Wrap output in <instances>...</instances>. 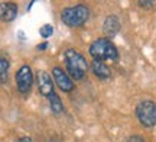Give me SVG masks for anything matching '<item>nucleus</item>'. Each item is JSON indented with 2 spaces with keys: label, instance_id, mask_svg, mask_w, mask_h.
<instances>
[{
  "label": "nucleus",
  "instance_id": "f257e3e1",
  "mask_svg": "<svg viewBox=\"0 0 156 142\" xmlns=\"http://www.w3.org/2000/svg\"><path fill=\"white\" fill-rule=\"evenodd\" d=\"M90 54L93 60L95 61H117L119 58V51L117 48L113 45V42H110L106 38L94 41L91 46H90Z\"/></svg>",
  "mask_w": 156,
  "mask_h": 142
},
{
  "label": "nucleus",
  "instance_id": "f03ea898",
  "mask_svg": "<svg viewBox=\"0 0 156 142\" xmlns=\"http://www.w3.org/2000/svg\"><path fill=\"white\" fill-rule=\"evenodd\" d=\"M65 63H67V70L69 78L74 80H83L85 75V71L88 68L85 58L75 49H68L65 52Z\"/></svg>",
  "mask_w": 156,
  "mask_h": 142
},
{
  "label": "nucleus",
  "instance_id": "7ed1b4c3",
  "mask_svg": "<svg viewBox=\"0 0 156 142\" xmlns=\"http://www.w3.org/2000/svg\"><path fill=\"white\" fill-rule=\"evenodd\" d=\"M88 17H90V12L84 5L67 7V9H64L61 12L62 22L68 25V26H81L83 23L87 22Z\"/></svg>",
  "mask_w": 156,
  "mask_h": 142
},
{
  "label": "nucleus",
  "instance_id": "20e7f679",
  "mask_svg": "<svg viewBox=\"0 0 156 142\" xmlns=\"http://www.w3.org/2000/svg\"><path fill=\"white\" fill-rule=\"evenodd\" d=\"M136 116L145 128L156 125V103L152 100H143L136 106Z\"/></svg>",
  "mask_w": 156,
  "mask_h": 142
},
{
  "label": "nucleus",
  "instance_id": "39448f33",
  "mask_svg": "<svg viewBox=\"0 0 156 142\" xmlns=\"http://www.w3.org/2000/svg\"><path fill=\"white\" fill-rule=\"evenodd\" d=\"M34 83V74L29 65H22L16 73V84L20 93H28Z\"/></svg>",
  "mask_w": 156,
  "mask_h": 142
},
{
  "label": "nucleus",
  "instance_id": "423d86ee",
  "mask_svg": "<svg viewBox=\"0 0 156 142\" xmlns=\"http://www.w3.org/2000/svg\"><path fill=\"white\" fill-rule=\"evenodd\" d=\"M52 75L55 78V83L56 86L61 89L62 91H73L74 90V83L71 81L69 75L67 73H64L61 68H54L52 70Z\"/></svg>",
  "mask_w": 156,
  "mask_h": 142
},
{
  "label": "nucleus",
  "instance_id": "0eeeda50",
  "mask_svg": "<svg viewBox=\"0 0 156 142\" xmlns=\"http://www.w3.org/2000/svg\"><path fill=\"white\" fill-rule=\"evenodd\" d=\"M38 86H39V91L41 94L49 97L54 93V86H52V80L48 75V73L45 71H39L38 73Z\"/></svg>",
  "mask_w": 156,
  "mask_h": 142
},
{
  "label": "nucleus",
  "instance_id": "6e6552de",
  "mask_svg": "<svg viewBox=\"0 0 156 142\" xmlns=\"http://www.w3.org/2000/svg\"><path fill=\"white\" fill-rule=\"evenodd\" d=\"M17 15V7L15 3L3 2L0 3V20L3 22H12Z\"/></svg>",
  "mask_w": 156,
  "mask_h": 142
},
{
  "label": "nucleus",
  "instance_id": "1a4fd4ad",
  "mask_svg": "<svg viewBox=\"0 0 156 142\" xmlns=\"http://www.w3.org/2000/svg\"><path fill=\"white\" fill-rule=\"evenodd\" d=\"M103 29H104L107 36H110V38L116 36L120 31V22H119L117 16H107L104 20V25H103Z\"/></svg>",
  "mask_w": 156,
  "mask_h": 142
},
{
  "label": "nucleus",
  "instance_id": "9d476101",
  "mask_svg": "<svg viewBox=\"0 0 156 142\" xmlns=\"http://www.w3.org/2000/svg\"><path fill=\"white\" fill-rule=\"evenodd\" d=\"M91 70H93V73L98 77V78H108L110 75H112V71L110 68L106 65V63H103V61H93L91 64Z\"/></svg>",
  "mask_w": 156,
  "mask_h": 142
},
{
  "label": "nucleus",
  "instance_id": "9b49d317",
  "mask_svg": "<svg viewBox=\"0 0 156 142\" xmlns=\"http://www.w3.org/2000/svg\"><path fill=\"white\" fill-rule=\"evenodd\" d=\"M49 104H51V109H52V112L55 115H59L62 113V110H64V106H62V102H61V99H59V96L56 94L55 91L51 94L49 97Z\"/></svg>",
  "mask_w": 156,
  "mask_h": 142
},
{
  "label": "nucleus",
  "instance_id": "f8f14e48",
  "mask_svg": "<svg viewBox=\"0 0 156 142\" xmlns=\"http://www.w3.org/2000/svg\"><path fill=\"white\" fill-rule=\"evenodd\" d=\"M9 74V61L5 58H0V83H5Z\"/></svg>",
  "mask_w": 156,
  "mask_h": 142
},
{
  "label": "nucleus",
  "instance_id": "ddd939ff",
  "mask_svg": "<svg viewBox=\"0 0 156 142\" xmlns=\"http://www.w3.org/2000/svg\"><path fill=\"white\" fill-rule=\"evenodd\" d=\"M54 34V28L51 26V25H45L41 28V36H44V38H48L51 35Z\"/></svg>",
  "mask_w": 156,
  "mask_h": 142
},
{
  "label": "nucleus",
  "instance_id": "4468645a",
  "mask_svg": "<svg viewBox=\"0 0 156 142\" xmlns=\"http://www.w3.org/2000/svg\"><path fill=\"white\" fill-rule=\"evenodd\" d=\"M127 142H145V141H143V138L139 137V135H132V137L129 138Z\"/></svg>",
  "mask_w": 156,
  "mask_h": 142
},
{
  "label": "nucleus",
  "instance_id": "2eb2a0df",
  "mask_svg": "<svg viewBox=\"0 0 156 142\" xmlns=\"http://www.w3.org/2000/svg\"><path fill=\"white\" fill-rule=\"evenodd\" d=\"M140 6H147V7H151V6H153V2H139Z\"/></svg>",
  "mask_w": 156,
  "mask_h": 142
},
{
  "label": "nucleus",
  "instance_id": "dca6fc26",
  "mask_svg": "<svg viewBox=\"0 0 156 142\" xmlns=\"http://www.w3.org/2000/svg\"><path fill=\"white\" fill-rule=\"evenodd\" d=\"M16 142H32V139H29V138H20V139H17Z\"/></svg>",
  "mask_w": 156,
  "mask_h": 142
},
{
  "label": "nucleus",
  "instance_id": "f3484780",
  "mask_svg": "<svg viewBox=\"0 0 156 142\" xmlns=\"http://www.w3.org/2000/svg\"><path fill=\"white\" fill-rule=\"evenodd\" d=\"M46 46H48V44H46V42H44V44H41V45L38 46V49H45Z\"/></svg>",
  "mask_w": 156,
  "mask_h": 142
}]
</instances>
